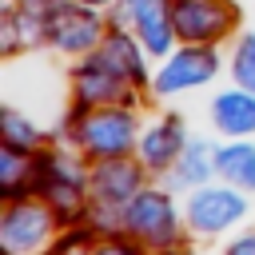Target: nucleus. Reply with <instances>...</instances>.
I'll list each match as a JSON object with an SVG mask.
<instances>
[{"label": "nucleus", "instance_id": "nucleus-1", "mask_svg": "<svg viewBox=\"0 0 255 255\" xmlns=\"http://www.w3.org/2000/svg\"><path fill=\"white\" fill-rule=\"evenodd\" d=\"M239 215H243V199L231 195V191H199L187 207V219L199 231H219V227L235 223Z\"/></svg>", "mask_w": 255, "mask_h": 255}, {"label": "nucleus", "instance_id": "nucleus-2", "mask_svg": "<svg viewBox=\"0 0 255 255\" xmlns=\"http://www.w3.org/2000/svg\"><path fill=\"white\" fill-rule=\"evenodd\" d=\"M44 235H48V215H44L40 207L24 203V207H12V211H8V219H4V247H8L12 255L36 247Z\"/></svg>", "mask_w": 255, "mask_h": 255}, {"label": "nucleus", "instance_id": "nucleus-3", "mask_svg": "<svg viewBox=\"0 0 255 255\" xmlns=\"http://www.w3.org/2000/svg\"><path fill=\"white\" fill-rule=\"evenodd\" d=\"M84 139H88L92 151H108V155L112 151H124L131 143V120L124 112H100V116L88 120Z\"/></svg>", "mask_w": 255, "mask_h": 255}, {"label": "nucleus", "instance_id": "nucleus-4", "mask_svg": "<svg viewBox=\"0 0 255 255\" xmlns=\"http://www.w3.org/2000/svg\"><path fill=\"white\" fill-rule=\"evenodd\" d=\"M124 219H128L131 231H139V235H167V231H171V203H167L163 195H155V191H143V195L128 207Z\"/></svg>", "mask_w": 255, "mask_h": 255}, {"label": "nucleus", "instance_id": "nucleus-5", "mask_svg": "<svg viewBox=\"0 0 255 255\" xmlns=\"http://www.w3.org/2000/svg\"><path fill=\"white\" fill-rule=\"evenodd\" d=\"M215 72V60L207 52H183L171 60V68L159 76V88L171 92V88H183V84H203L207 76Z\"/></svg>", "mask_w": 255, "mask_h": 255}, {"label": "nucleus", "instance_id": "nucleus-6", "mask_svg": "<svg viewBox=\"0 0 255 255\" xmlns=\"http://www.w3.org/2000/svg\"><path fill=\"white\" fill-rule=\"evenodd\" d=\"M215 124L231 135H243V131H255V100L251 96H239V92H227L215 100Z\"/></svg>", "mask_w": 255, "mask_h": 255}, {"label": "nucleus", "instance_id": "nucleus-7", "mask_svg": "<svg viewBox=\"0 0 255 255\" xmlns=\"http://www.w3.org/2000/svg\"><path fill=\"white\" fill-rule=\"evenodd\" d=\"M223 24H227V12H223V8H211L207 0H187V4L179 8V32H187V36H195V40L215 36Z\"/></svg>", "mask_w": 255, "mask_h": 255}, {"label": "nucleus", "instance_id": "nucleus-8", "mask_svg": "<svg viewBox=\"0 0 255 255\" xmlns=\"http://www.w3.org/2000/svg\"><path fill=\"white\" fill-rule=\"evenodd\" d=\"M56 40L64 44V48H84V44H92L96 40V32H100V24H96V16L92 12H80V8H64L60 12V24H56Z\"/></svg>", "mask_w": 255, "mask_h": 255}, {"label": "nucleus", "instance_id": "nucleus-9", "mask_svg": "<svg viewBox=\"0 0 255 255\" xmlns=\"http://www.w3.org/2000/svg\"><path fill=\"white\" fill-rule=\"evenodd\" d=\"M131 187H135V171L124 167V163H104V167L96 171V195H100V199L124 203Z\"/></svg>", "mask_w": 255, "mask_h": 255}, {"label": "nucleus", "instance_id": "nucleus-10", "mask_svg": "<svg viewBox=\"0 0 255 255\" xmlns=\"http://www.w3.org/2000/svg\"><path fill=\"white\" fill-rule=\"evenodd\" d=\"M179 143H183V135H179V124L171 120V124L155 128V131L143 139V159H147L151 167H163V163H171V155L179 151Z\"/></svg>", "mask_w": 255, "mask_h": 255}, {"label": "nucleus", "instance_id": "nucleus-11", "mask_svg": "<svg viewBox=\"0 0 255 255\" xmlns=\"http://www.w3.org/2000/svg\"><path fill=\"white\" fill-rule=\"evenodd\" d=\"M215 163L227 179H235L243 187H255V147H227V151H219Z\"/></svg>", "mask_w": 255, "mask_h": 255}, {"label": "nucleus", "instance_id": "nucleus-12", "mask_svg": "<svg viewBox=\"0 0 255 255\" xmlns=\"http://www.w3.org/2000/svg\"><path fill=\"white\" fill-rule=\"evenodd\" d=\"M139 28H143V36H147V48H151V52H163V48H167V20H163L159 0H151V4L139 12Z\"/></svg>", "mask_w": 255, "mask_h": 255}, {"label": "nucleus", "instance_id": "nucleus-13", "mask_svg": "<svg viewBox=\"0 0 255 255\" xmlns=\"http://www.w3.org/2000/svg\"><path fill=\"white\" fill-rule=\"evenodd\" d=\"M207 143H191V151L183 155V171H179V179L183 183H199L203 175H207Z\"/></svg>", "mask_w": 255, "mask_h": 255}, {"label": "nucleus", "instance_id": "nucleus-14", "mask_svg": "<svg viewBox=\"0 0 255 255\" xmlns=\"http://www.w3.org/2000/svg\"><path fill=\"white\" fill-rule=\"evenodd\" d=\"M235 76H239V84L255 88V36L243 40V48H239V56H235Z\"/></svg>", "mask_w": 255, "mask_h": 255}, {"label": "nucleus", "instance_id": "nucleus-15", "mask_svg": "<svg viewBox=\"0 0 255 255\" xmlns=\"http://www.w3.org/2000/svg\"><path fill=\"white\" fill-rule=\"evenodd\" d=\"M227 255H255V235H247V239H239Z\"/></svg>", "mask_w": 255, "mask_h": 255}, {"label": "nucleus", "instance_id": "nucleus-16", "mask_svg": "<svg viewBox=\"0 0 255 255\" xmlns=\"http://www.w3.org/2000/svg\"><path fill=\"white\" fill-rule=\"evenodd\" d=\"M100 255H131V251H116V247H108V251H100Z\"/></svg>", "mask_w": 255, "mask_h": 255}, {"label": "nucleus", "instance_id": "nucleus-17", "mask_svg": "<svg viewBox=\"0 0 255 255\" xmlns=\"http://www.w3.org/2000/svg\"><path fill=\"white\" fill-rule=\"evenodd\" d=\"M92 4H96V0H92Z\"/></svg>", "mask_w": 255, "mask_h": 255}]
</instances>
